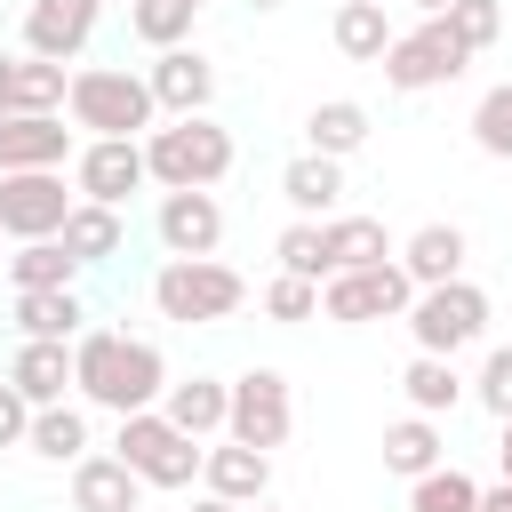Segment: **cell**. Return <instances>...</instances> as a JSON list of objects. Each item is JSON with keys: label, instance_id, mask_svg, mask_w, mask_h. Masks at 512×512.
I'll list each match as a JSON object with an SVG mask.
<instances>
[{"label": "cell", "instance_id": "cell-39", "mask_svg": "<svg viewBox=\"0 0 512 512\" xmlns=\"http://www.w3.org/2000/svg\"><path fill=\"white\" fill-rule=\"evenodd\" d=\"M24 432H32V408H24V392L0 376V448H24Z\"/></svg>", "mask_w": 512, "mask_h": 512}, {"label": "cell", "instance_id": "cell-8", "mask_svg": "<svg viewBox=\"0 0 512 512\" xmlns=\"http://www.w3.org/2000/svg\"><path fill=\"white\" fill-rule=\"evenodd\" d=\"M416 304V280L384 256V264H368V272H336V280H320V312L328 320H344V328H360V320H400Z\"/></svg>", "mask_w": 512, "mask_h": 512}, {"label": "cell", "instance_id": "cell-6", "mask_svg": "<svg viewBox=\"0 0 512 512\" xmlns=\"http://www.w3.org/2000/svg\"><path fill=\"white\" fill-rule=\"evenodd\" d=\"M120 464L144 488H192L200 480V440H184L160 408H144V416H120Z\"/></svg>", "mask_w": 512, "mask_h": 512}, {"label": "cell", "instance_id": "cell-1", "mask_svg": "<svg viewBox=\"0 0 512 512\" xmlns=\"http://www.w3.org/2000/svg\"><path fill=\"white\" fill-rule=\"evenodd\" d=\"M72 384L88 408H112V416H144L160 392H168V360L152 336H120V328H80L72 336Z\"/></svg>", "mask_w": 512, "mask_h": 512}, {"label": "cell", "instance_id": "cell-43", "mask_svg": "<svg viewBox=\"0 0 512 512\" xmlns=\"http://www.w3.org/2000/svg\"><path fill=\"white\" fill-rule=\"evenodd\" d=\"M416 8H424V16H448V8H456V0H416Z\"/></svg>", "mask_w": 512, "mask_h": 512}, {"label": "cell", "instance_id": "cell-40", "mask_svg": "<svg viewBox=\"0 0 512 512\" xmlns=\"http://www.w3.org/2000/svg\"><path fill=\"white\" fill-rule=\"evenodd\" d=\"M480 512H512V480H496V488H480Z\"/></svg>", "mask_w": 512, "mask_h": 512}, {"label": "cell", "instance_id": "cell-11", "mask_svg": "<svg viewBox=\"0 0 512 512\" xmlns=\"http://www.w3.org/2000/svg\"><path fill=\"white\" fill-rule=\"evenodd\" d=\"M72 184H80V200L120 208L128 192H144V184H152V176H144V144H128V136H88V144H80V160H72Z\"/></svg>", "mask_w": 512, "mask_h": 512}, {"label": "cell", "instance_id": "cell-45", "mask_svg": "<svg viewBox=\"0 0 512 512\" xmlns=\"http://www.w3.org/2000/svg\"><path fill=\"white\" fill-rule=\"evenodd\" d=\"M184 8H192V16H200V8H208V0H184Z\"/></svg>", "mask_w": 512, "mask_h": 512}, {"label": "cell", "instance_id": "cell-23", "mask_svg": "<svg viewBox=\"0 0 512 512\" xmlns=\"http://www.w3.org/2000/svg\"><path fill=\"white\" fill-rule=\"evenodd\" d=\"M8 384L24 392V408H56L64 384H72V344H32L24 336V352L8 360Z\"/></svg>", "mask_w": 512, "mask_h": 512}, {"label": "cell", "instance_id": "cell-7", "mask_svg": "<svg viewBox=\"0 0 512 512\" xmlns=\"http://www.w3.org/2000/svg\"><path fill=\"white\" fill-rule=\"evenodd\" d=\"M288 424H296V400H288V376L280 368H248V376H232V408H224V440H240V448H280L288 440Z\"/></svg>", "mask_w": 512, "mask_h": 512}, {"label": "cell", "instance_id": "cell-38", "mask_svg": "<svg viewBox=\"0 0 512 512\" xmlns=\"http://www.w3.org/2000/svg\"><path fill=\"white\" fill-rule=\"evenodd\" d=\"M472 400H480V408H488L496 424L512 416V344H496V352L480 360V384H472Z\"/></svg>", "mask_w": 512, "mask_h": 512}, {"label": "cell", "instance_id": "cell-41", "mask_svg": "<svg viewBox=\"0 0 512 512\" xmlns=\"http://www.w3.org/2000/svg\"><path fill=\"white\" fill-rule=\"evenodd\" d=\"M496 456H504V480H512V416H504V440H496Z\"/></svg>", "mask_w": 512, "mask_h": 512}, {"label": "cell", "instance_id": "cell-14", "mask_svg": "<svg viewBox=\"0 0 512 512\" xmlns=\"http://www.w3.org/2000/svg\"><path fill=\"white\" fill-rule=\"evenodd\" d=\"M160 248L168 256H216V240H224V208H216V192H160Z\"/></svg>", "mask_w": 512, "mask_h": 512}, {"label": "cell", "instance_id": "cell-27", "mask_svg": "<svg viewBox=\"0 0 512 512\" xmlns=\"http://www.w3.org/2000/svg\"><path fill=\"white\" fill-rule=\"evenodd\" d=\"M304 136H312V152H320V160H344V152H360V144H368V104L328 96V104H312Z\"/></svg>", "mask_w": 512, "mask_h": 512}, {"label": "cell", "instance_id": "cell-42", "mask_svg": "<svg viewBox=\"0 0 512 512\" xmlns=\"http://www.w3.org/2000/svg\"><path fill=\"white\" fill-rule=\"evenodd\" d=\"M192 512H240V504H224V496H200V504H192Z\"/></svg>", "mask_w": 512, "mask_h": 512}, {"label": "cell", "instance_id": "cell-33", "mask_svg": "<svg viewBox=\"0 0 512 512\" xmlns=\"http://www.w3.org/2000/svg\"><path fill=\"white\" fill-rule=\"evenodd\" d=\"M128 32H136L152 56H160V48H184L192 8H184V0H136V8H128Z\"/></svg>", "mask_w": 512, "mask_h": 512}, {"label": "cell", "instance_id": "cell-19", "mask_svg": "<svg viewBox=\"0 0 512 512\" xmlns=\"http://www.w3.org/2000/svg\"><path fill=\"white\" fill-rule=\"evenodd\" d=\"M224 408H232V384H216V376H176V384L160 392V416H168L184 440L224 432Z\"/></svg>", "mask_w": 512, "mask_h": 512}, {"label": "cell", "instance_id": "cell-5", "mask_svg": "<svg viewBox=\"0 0 512 512\" xmlns=\"http://www.w3.org/2000/svg\"><path fill=\"white\" fill-rule=\"evenodd\" d=\"M400 320H408L416 352L456 360L464 344H480V336H488V296H480L472 280H440V288H416V304H408Z\"/></svg>", "mask_w": 512, "mask_h": 512}, {"label": "cell", "instance_id": "cell-25", "mask_svg": "<svg viewBox=\"0 0 512 512\" xmlns=\"http://www.w3.org/2000/svg\"><path fill=\"white\" fill-rule=\"evenodd\" d=\"M80 320H88V304H80L72 288H24V296H16V328H24L32 344H72Z\"/></svg>", "mask_w": 512, "mask_h": 512}, {"label": "cell", "instance_id": "cell-10", "mask_svg": "<svg viewBox=\"0 0 512 512\" xmlns=\"http://www.w3.org/2000/svg\"><path fill=\"white\" fill-rule=\"evenodd\" d=\"M472 56L448 40V24L440 16H424L416 32H392V48H384V80L400 88V96H416V88H440V80H456Z\"/></svg>", "mask_w": 512, "mask_h": 512}, {"label": "cell", "instance_id": "cell-3", "mask_svg": "<svg viewBox=\"0 0 512 512\" xmlns=\"http://www.w3.org/2000/svg\"><path fill=\"white\" fill-rule=\"evenodd\" d=\"M64 112H72V128H88V136H128V144L152 136V120H160L144 72H128V64H80L72 88H64Z\"/></svg>", "mask_w": 512, "mask_h": 512}, {"label": "cell", "instance_id": "cell-35", "mask_svg": "<svg viewBox=\"0 0 512 512\" xmlns=\"http://www.w3.org/2000/svg\"><path fill=\"white\" fill-rule=\"evenodd\" d=\"M472 144L488 160H512V80H496L480 104H472Z\"/></svg>", "mask_w": 512, "mask_h": 512}, {"label": "cell", "instance_id": "cell-37", "mask_svg": "<svg viewBox=\"0 0 512 512\" xmlns=\"http://www.w3.org/2000/svg\"><path fill=\"white\" fill-rule=\"evenodd\" d=\"M264 320H280V328H296V320H320V288L280 272V280L264 288Z\"/></svg>", "mask_w": 512, "mask_h": 512}, {"label": "cell", "instance_id": "cell-15", "mask_svg": "<svg viewBox=\"0 0 512 512\" xmlns=\"http://www.w3.org/2000/svg\"><path fill=\"white\" fill-rule=\"evenodd\" d=\"M72 72L40 64V56H0V120H32V112H64Z\"/></svg>", "mask_w": 512, "mask_h": 512}, {"label": "cell", "instance_id": "cell-20", "mask_svg": "<svg viewBox=\"0 0 512 512\" xmlns=\"http://www.w3.org/2000/svg\"><path fill=\"white\" fill-rule=\"evenodd\" d=\"M136 496H144V480L120 464V456H80L72 464V512H136Z\"/></svg>", "mask_w": 512, "mask_h": 512}, {"label": "cell", "instance_id": "cell-30", "mask_svg": "<svg viewBox=\"0 0 512 512\" xmlns=\"http://www.w3.org/2000/svg\"><path fill=\"white\" fill-rule=\"evenodd\" d=\"M400 392H408V408H416V416H448V408L464 400V376H456V360L416 352V360H408V376H400Z\"/></svg>", "mask_w": 512, "mask_h": 512}, {"label": "cell", "instance_id": "cell-21", "mask_svg": "<svg viewBox=\"0 0 512 512\" xmlns=\"http://www.w3.org/2000/svg\"><path fill=\"white\" fill-rule=\"evenodd\" d=\"M464 256H472V248H464L456 224H424V232H408V248H400L392 264H400L416 288H440V280H464Z\"/></svg>", "mask_w": 512, "mask_h": 512}, {"label": "cell", "instance_id": "cell-44", "mask_svg": "<svg viewBox=\"0 0 512 512\" xmlns=\"http://www.w3.org/2000/svg\"><path fill=\"white\" fill-rule=\"evenodd\" d=\"M240 8H256V16H272V8H288V0H240Z\"/></svg>", "mask_w": 512, "mask_h": 512}, {"label": "cell", "instance_id": "cell-17", "mask_svg": "<svg viewBox=\"0 0 512 512\" xmlns=\"http://www.w3.org/2000/svg\"><path fill=\"white\" fill-rule=\"evenodd\" d=\"M200 480H208V496H224V504L248 512V504H264V488H272V456L224 440V448H200Z\"/></svg>", "mask_w": 512, "mask_h": 512}, {"label": "cell", "instance_id": "cell-13", "mask_svg": "<svg viewBox=\"0 0 512 512\" xmlns=\"http://www.w3.org/2000/svg\"><path fill=\"white\" fill-rule=\"evenodd\" d=\"M144 88H152V104H160L168 120H192V112L216 104V64H208L200 48H160V56L144 64Z\"/></svg>", "mask_w": 512, "mask_h": 512}, {"label": "cell", "instance_id": "cell-46", "mask_svg": "<svg viewBox=\"0 0 512 512\" xmlns=\"http://www.w3.org/2000/svg\"><path fill=\"white\" fill-rule=\"evenodd\" d=\"M256 512H280V504H256Z\"/></svg>", "mask_w": 512, "mask_h": 512}, {"label": "cell", "instance_id": "cell-9", "mask_svg": "<svg viewBox=\"0 0 512 512\" xmlns=\"http://www.w3.org/2000/svg\"><path fill=\"white\" fill-rule=\"evenodd\" d=\"M72 216L64 168H32V176H0V240H56Z\"/></svg>", "mask_w": 512, "mask_h": 512}, {"label": "cell", "instance_id": "cell-28", "mask_svg": "<svg viewBox=\"0 0 512 512\" xmlns=\"http://www.w3.org/2000/svg\"><path fill=\"white\" fill-rule=\"evenodd\" d=\"M384 472H400V480L440 472V424H432V416H400V424H384Z\"/></svg>", "mask_w": 512, "mask_h": 512}, {"label": "cell", "instance_id": "cell-4", "mask_svg": "<svg viewBox=\"0 0 512 512\" xmlns=\"http://www.w3.org/2000/svg\"><path fill=\"white\" fill-rule=\"evenodd\" d=\"M152 304L176 328H208V320H232L248 304V280L232 264H216V256H168L152 272Z\"/></svg>", "mask_w": 512, "mask_h": 512}, {"label": "cell", "instance_id": "cell-26", "mask_svg": "<svg viewBox=\"0 0 512 512\" xmlns=\"http://www.w3.org/2000/svg\"><path fill=\"white\" fill-rule=\"evenodd\" d=\"M336 48L352 56V64H384V48H392V24H384V0H336Z\"/></svg>", "mask_w": 512, "mask_h": 512}, {"label": "cell", "instance_id": "cell-29", "mask_svg": "<svg viewBox=\"0 0 512 512\" xmlns=\"http://www.w3.org/2000/svg\"><path fill=\"white\" fill-rule=\"evenodd\" d=\"M24 448L32 456H48V464H80L88 456V416L80 408H32V432H24Z\"/></svg>", "mask_w": 512, "mask_h": 512}, {"label": "cell", "instance_id": "cell-36", "mask_svg": "<svg viewBox=\"0 0 512 512\" xmlns=\"http://www.w3.org/2000/svg\"><path fill=\"white\" fill-rule=\"evenodd\" d=\"M272 256H280V272H288V280H312V288L328 280V248H320V224H288Z\"/></svg>", "mask_w": 512, "mask_h": 512}, {"label": "cell", "instance_id": "cell-24", "mask_svg": "<svg viewBox=\"0 0 512 512\" xmlns=\"http://www.w3.org/2000/svg\"><path fill=\"white\" fill-rule=\"evenodd\" d=\"M64 256L88 272V264H104V256H120V240H128V224H120V208H96V200H72V216H64Z\"/></svg>", "mask_w": 512, "mask_h": 512}, {"label": "cell", "instance_id": "cell-22", "mask_svg": "<svg viewBox=\"0 0 512 512\" xmlns=\"http://www.w3.org/2000/svg\"><path fill=\"white\" fill-rule=\"evenodd\" d=\"M320 248H328V280H336V272L384 264V256H392V232H384L376 216H328V224H320Z\"/></svg>", "mask_w": 512, "mask_h": 512}, {"label": "cell", "instance_id": "cell-47", "mask_svg": "<svg viewBox=\"0 0 512 512\" xmlns=\"http://www.w3.org/2000/svg\"><path fill=\"white\" fill-rule=\"evenodd\" d=\"M128 8H136V0H128Z\"/></svg>", "mask_w": 512, "mask_h": 512}, {"label": "cell", "instance_id": "cell-34", "mask_svg": "<svg viewBox=\"0 0 512 512\" xmlns=\"http://www.w3.org/2000/svg\"><path fill=\"white\" fill-rule=\"evenodd\" d=\"M440 24H448V40H456L464 56H480V48H496V32H504V0H456Z\"/></svg>", "mask_w": 512, "mask_h": 512}, {"label": "cell", "instance_id": "cell-32", "mask_svg": "<svg viewBox=\"0 0 512 512\" xmlns=\"http://www.w3.org/2000/svg\"><path fill=\"white\" fill-rule=\"evenodd\" d=\"M408 512H480V480H464L456 464L408 480Z\"/></svg>", "mask_w": 512, "mask_h": 512}, {"label": "cell", "instance_id": "cell-12", "mask_svg": "<svg viewBox=\"0 0 512 512\" xmlns=\"http://www.w3.org/2000/svg\"><path fill=\"white\" fill-rule=\"evenodd\" d=\"M96 16H104V0H24V56L72 64L96 40Z\"/></svg>", "mask_w": 512, "mask_h": 512}, {"label": "cell", "instance_id": "cell-31", "mask_svg": "<svg viewBox=\"0 0 512 512\" xmlns=\"http://www.w3.org/2000/svg\"><path fill=\"white\" fill-rule=\"evenodd\" d=\"M8 280H16V296H24V288H72L80 264L64 256V240H24V248L8 256Z\"/></svg>", "mask_w": 512, "mask_h": 512}, {"label": "cell", "instance_id": "cell-16", "mask_svg": "<svg viewBox=\"0 0 512 512\" xmlns=\"http://www.w3.org/2000/svg\"><path fill=\"white\" fill-rule=\"evenodd\" d=\"M280 200L296 208V224H328L344 208V160H320V152H296L280 168Z\"/></svg>", "mask_w": 512, "mask_h": 512}, {"label": "cell", "instance_id": "cell-2", "mask_svg": "<svg viewBox=\"0 0 512 512\" xmlns=\"http://www.w3.org/2000/svg\"><path fill=\"white\" fill-rule=\"evenodd\" d=\"M144 176H152L160 192H216V184L232 176V128H216L208 112L152 128V136H144Z\"/></svg>", "mask_w": 512, "mask_h": 512}, {"label": "cell", "instance_id": "cell-18", "mask_svg": "<svg viewBox=\"0 0 512 512\" xmlns=\"http://www.w3.org/2000/svg\"><path fill=\"white\" fill-rule=\"evenodd\" d=\"M72 152V128L56 112H32V120H0V176H32V168H64Z\"/></svg>", "mask_w": 512, "mask_h": 512}]
</instances>
